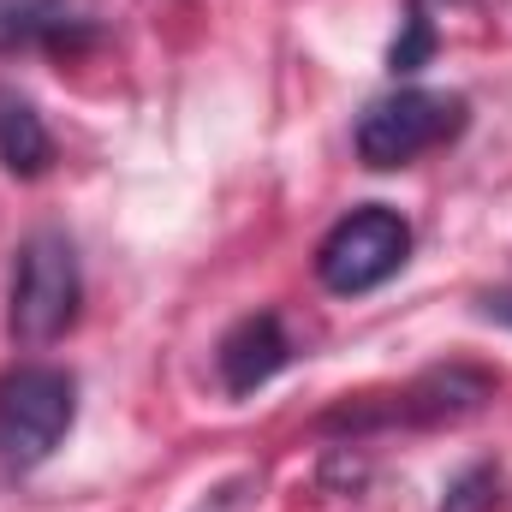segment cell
<instances>
[{
    "instance_id": "52a82bcc",
    "label": "cell",
    "mask_w": 512,
    "mask_h": 512,
    "mask_svg": "<svg viewBox=\"0 0 512 512\" xmlns=\"http://www.w3.org/2000/svg\"><path fill=\"white\" fill-rule=\"evenodd\" d=\"M286 364H292V340H286V328H280L274 310H256L245 322H233L227 340L215 346V376H221V387L233 399H245L262 382H274Z\"/></svg>"
},
{
    "instance_id": "277c9868",
    "label": "cell",
    "mask_w": 512,
    "mask_h": 512,
    "mask_svg": "<svg viewBox=\"0 0 512 512\" xmlns=\"http://www.w3.org/2000/svg\"><path fill=\"white\" fill-rule=\"evenodd\" d=\"M405 256H411V227H405L393 209L370 203V209H352V215L322 239V251H316V274H322L328 292L358 298V292L387 286V280L405 268Z\"/></svg>"
},
{
    "instance_id": "6da1fadb",
    "label": "cell",
    "mask_w": 512,
    "mask_h": 512,
    "mask_svg": "<svg viewBox=\"0 0 512 512\" xmlns=\"http://www.w3.org/2000/svg\"><path fill=\"white\" fill-rule=\"evenodd\" d=\"M78 251L60 227H36L12 256V286H6V334L18 346H54L78 322Z\"/></svg>"
},
{
    "instance_id": "30bf717a",
    "label": "cell",
    "mask_w": 512,
    "mask_h": 512,
    "mask_svg": "<svg viewBox=\"0 0 512 512\" xmlns=\"http://www.w3.org/2000/svg\"><path fill=\"white\" fill-rule=\"evenodd\" d=\"M495 489H501V471H495V465H471L465 477H453L441 512H483L489 501H495Z\"/></svg>"
},
{
    "instance_id": "8fae6325",
    "label": "cell",
    "mask_w": 512,
    "mask_h": 512,
    "mask_svg": "<svg viewBox=\"0 0 512 512\" xmlns=\"http://www.w3.org/2000/svg\"><path fill=\"white\" fill-rule=\"evenodd\" d=\"M483 316H489V322H507V328H512V292H489V298H483Z\"/></svg>"
},
{
    "instance_id": "8992f818",
    "label": "cell",
    "mask_w": 512,
    "mask_h": 512,
    "mask_svg": "<svg viewBox=\"0 0 512 512\" xmlns=\"http://www.w3.org/2000/svg\"><path fill=\"white\" fill-rule=\"evenodd\" d=\"M102 36L96 0H0V54L48 48V54H84Z\"/></svg>"
},
{
    "instance_id": "3957f363",
    "label": "cell",
    "mask_w": 512,
    "mask_h": 512,
    "mask_svg": "<svg viewBox=\"0 0 512 512\" xmlns=\"http://www.w3.org/2000/svg\"><path fill=\"white\" fill-rule=\"evenodd\" d=\"M465 131V102L441 90H393L358 120V161L364 167H405L423 149H441L447 137Z\"/></svg>"
},
{
    "instance_id": "7a4b0ae2",
    "label": "cell",
    "mask_w": 512,
    "mask_h": 512,
    "mask_svg": "<svg viewBox=\"0 0 512 512\" xmlns=\"http://www.w3.org/2000/svg\"><path fill=\"white\" fill-rule=\"evenodd\" d=\"M78 417V387L54 364H18L0 376V477H30L54 459Z\"/></svg>"
},
{
    "instance_id": "9c48e42d",
    "label": "cell",
    "mask_w": 512,
    "mask_h": 512,
    "mask_svg": "<svg viewBox=\"0 0 512 512\" xmlns=\"http://www.w3.org/2000/svg\"><path fill=\"white\" fill-rule=\"evenodd\" d=\"M429 54H435V24H429L423 6H411V12H405V30H399L393 48H387V66H393V72H417V66H429Z\"/></svg>"
},
{
    "instance_id": "ba28073f",
    "label": "cell",
    "mask_w": 512,
    "mask_h": 512,
    "mask_svg": "<svg viewBox=\"0 0 512 512\" xmlns=\"http://www.w3.org/2000/svg\"><path fill=\"white\" fill-rule=\"evenodd\" d=\"M0 161L12 179H42L54 167V137L42 126V114L30 108V96L0 84Z\"/></svg>"
},
{
    "instance_id": "5b68a950",
    "label": "cell",
    "mask_w": 512,
    "mask_h": 512,
    "mask_svg": "<svg viewBox=\"0 0 512 512\" xmlns=\"http://www.w3.org/2000/svg\"><path fill=\"white\" fill-rule=\"evenodd\" d=\"M489 399H495V382H489L483 370L453 364V370H429V376H417L405 393H393L387 411H352V405H340V411L328 417V429H370V423H459V417L483 411Z\"/></svg>"
}]
</instances>
